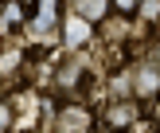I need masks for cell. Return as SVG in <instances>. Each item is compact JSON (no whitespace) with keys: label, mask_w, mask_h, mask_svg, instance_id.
<instances>
[{"label":"cell","mask_w":160,"mask_h":133,"mask_svg":"<svg viewBox=\"0 0 160 133\" xmlns=\"http://www.w3.org/2000/svg\"><path fill=\"white\" fill-rule=\"evenodd\" d=\"M59 23V0H35L31 4V28L35 31H51Z\"/></svg>","instance_id":"4"},{"label":"cell","mask_w":160,"mask_h":133,"mask_svg":"<svg viewBox=\"0 0 160 133\" xmlns=\"http://www.w3.org/2000/svg\"><path fill=\"white\" fill-rule=\"evenodd\" d=\"M137 117H141V110L133 102H113V106H106V129L109 133H125Z\"/></svg>","instance_id":"1"},{"label":"cell","mask_w":160,"mask_h":133,"mask_svg":"<svg viewBox=\"0 0 160 133\" xmlns=\"http://www.w3.org/2000/svg\"><path fill=\"white\" fill-rule=\"evenodd\" d=\"M152 117H156V121H160V98H156V110H152Z\"/></svg>","instance_id":"8"},{"label":"cell","mask_w":160,"mask_h":133,"mask_svg":"<svg viewBox=\"0 0 160 133\" xmlns=\"http://www.w3.org/2000/svg\"><path fill=\"white\" fill-rule=\"evenodd\" d=\"M113 4L121 8V12H137V4H141V0H113Z\"/></svg>","instance_id":"6"},{"label":"cell","mask_w":160,"mask_h":133,"mask_svg":"<svg viewBox=\"0 0 160 133\" xmlns=\"http://www.w3.org/2000/svg\"><path fill=\"white\" fill-rule=\"evenodd\" d=\"M23 4H35V0H23Z\"/></svg>","instance_id":"9"},{"label":"cell","mask_w":160,"mask_h":133,"mask_svg":"<svg viewBox=\"0 0 160 133\" xmlns=\"http://www.w3.org/2000/svg\"><path fill=\"white\" fill-rule=\"evenodd\" d=\"M59 129L62 133H90L94 129V117L86 114L82 106H67V110H59Z\"/></svg>","instance_id":"3"},{"label":"cell","mask_w":160,"mask_h":133,"mask_svg":"<svg viewBox=\"0 0 160 133\" xmlns=\"http://www.w3.org/2000/svg\"><path fill=\"white\" fill-rule=\"evenodd\" d=\"M12 121V106H8V102H0V125H8Z\"/></svg>","instance_id":"7"},{"label":"cell","mask_w":160,"mask_h":133,"mask_svg":"<svg viewBox=\"0 0 160 133\" xmlns=\"http://www.w3.org/2000/svg\"><path fill=\"white\" fill-rule=\"evenodd\" d=\"M90 31H94V23H86L82 16H67L62 20V47H86Z\"/></svg>","instance_id":"2"},{"label":"cell","mask_w":160,"mask_h":133,"mask_svg":"<svg viewBox=\"0 0 160 133\" xmlns=\"http://www.w3.org/2000/svg\"><path fill=\"white\" fill-rule=\"evenodd\" d=\"M109 8H113V0H74V16H82L86 23H98Z\"/></svg>","instance_id":"5"}]
</instances>
